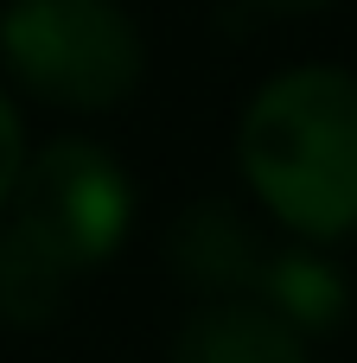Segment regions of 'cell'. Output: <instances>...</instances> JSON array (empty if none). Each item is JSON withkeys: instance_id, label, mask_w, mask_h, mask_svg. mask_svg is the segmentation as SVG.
Returning <instances> with one entry per match:
<instances>
[{"instance_id": "9", "label": "cell", "mask_w": 357, "mask_h": 363, "mask_svg": "<svg viewBox=\"0 0 357 363\" xmlns=\"http://www.w3.org/2000/svg\"><path fill=\"white\" fill-rule=\"evenodd\" d=\"M256 6H268V13H319L332 0H256Z\"/></svg>"}, {"instance_id": "8", "label": "cell", "mask_w": 357, "mask_h": 363, "mask_svg": "<svg viewBox=\"0 0 357 363\" xmlns=\"http://www.w3.org/2000/svg\"><path fill=\"white\" fill-rule=\"evenodd\" d=\"M19 166H26V128H19V108H13L6 89H0V204H13Z\"/></svg>"}, {"instance_id": "6", "label": "cell", "mask_w": 357, "mask_h": 363, "mask_svg": "<svg viewBox=\"0 0 357 363\" xmlns=\"http://www.w3.org/2000/svg\"><path fill=\"white\" fill-rule=\"evenodd\" d=\"M256 306H268L287 332L300 338H326L351 319V281L332 255L319 249H268L262 274H256Z\"/></svg>"}, {"instance_id": "5", "label": "cell", "mask_w": 357, "mask_h": 363, "mask_svg": "<svg viewBox=\"0 0 357 363\" xmlns=\"http://www.w3.org/2000/svg\"><path fill=\"white\" fill-rule=\"evenodd\" d=\"M166 363H313L307 338L287 332L256 300H198L172 338Z\"/></svg>"}, {"instance_id": "3", "label": "cell", "mask_w": 357, "mask_h": 363, "mask_svg": "<svg viewBox=\"0 0 357 363\" xmlns=\"http://www.w3.org/2000/svg\"><path fill=\"white\" fill-rule=\"evenodd\" d=\"M13 223L32 230L70 274H83L128 242L134 185L109 147L83 134H57L38 153H26L19 185H13Z\"/></svg>"}, {"instance_id": "4", "label": "cell", "mask_w": 357, "mask_h": 363, "mask_svg": "<svg viewBox=\"0 0 357 363\" xmlns=\"http://www.w3.org/2000/svg\"><path fill=\"white\" fill-rule=\"evenodd\" d=\"M166 262L198 300H249L268 242L230 198H192L166 230Z\"/></svg>"}, {"instance_id": "1", "label": "cell", "mask_w": 357, "mask_h": 363, "mask_svg": "<svg viewBox=\"0 0 357 363\" xmlns=\"http://www.w3.org/2000/svg\"><path fill=\"white\" fill-rule=\"evenodd\" d=\"M236 166L249 191L307 242L357 230V77L300 64L268 77L236 121Z\"/></svg>"}, {"instance_id": "7", "label": "cell", "mask_w": 357, "mask_h": 363, "mask_svg": "<svg viewBox=\"0 0 357 363\" xmlns=\"http://www.w3.org/2000/svg\"><path fill=\"white\" fill-rule=\"evenodd\" d=\"M70 268L19 223H0V325L38 332L70 306Z\"/></svg>"}, {"instance_id": "2", "label": "cell", "mask_w": 357, "mask_h": 363, "mask_svg": "<svg viewBox=\"0 0 357 363\" xmlns=\"http://www.w3.org/2000/svg\"><path fill=\"white\" fill-rule=\"evenodd\" d=\"M0 64L51 108H121L147 77L141 26L121 0H6Z\"/></svg>"}]
</instances>
